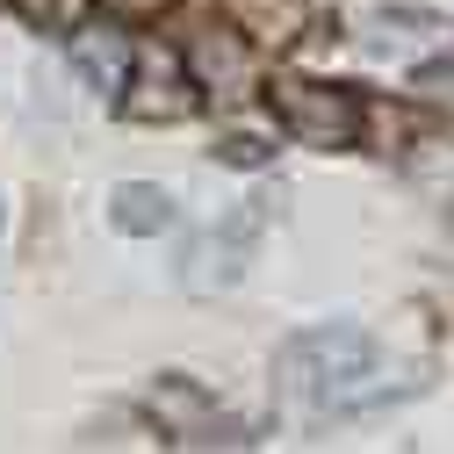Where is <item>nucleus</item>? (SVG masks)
Returning <instances> with one entry per match:
<instances>
[{
  "instance_id": "4",
  "label": "nucleus",
  "mask_w": 454,
  "mask_h": 454,
  "mask_svg": "<svg viewBox=\"0 0 454 454\" xmlns=\"http://www.w3.org/2000/svg\"><path fill=\"white\" fill-rule=\"evenodd\" d=\"M188 108H195V87H188L181 59H174V51H137V59H130V87H123V116H137V123H181Z\"/></svg>"
},
{
  "instance_id": "6",
  "label": "nucleus",
  "mask_w": 454,
  "mask_h": 454,
  "mask_svg": "<svg viewBox=\"0 0 454 454\" xmlns=\"http://www.w3.org/2000/svg\"><path fill=\"white\" fill-rule=\"evenodd\" d=\"M145 404H152V411H181L174 440H223V411L209 404V396H202L195 382H181V375L152 382V389H145Z\"/></svg>"
},
{
  "instance_id": "7",
  "label": "nucleus",
  "mask_w": 454,
  "mask_h": 454,
  "mask_svg": "<svg viewBox=\"0 0 454 454\" xmlns=\"http://www.w3.org/2000/svg\"><path fill=\"white\" fill-rule=\"evenodd\" d=\"M195 73H202V87L216 94V101H239L246 94V80H253V66H246V36L231 29V36H202L195 43Z\"/></svg>"
},
{
  "instance_id": "9",
  "label": "nucleus",
  "mask_w": 454,
  "mask_h": 454,
  "mask_svg": "<svg viewBox=\"0 0 454 454\" xmlns=\"http://www.w3.org/2000/svg\"><path fill=\"white\" fill-rule=\"evenodd\" d=\"M73 51H80V66H87V73H108V80L123 73V43L108 36V29H80V36H73Z\"/></svg>"
},
{
  "instance_id": "11",
  "label": "nucleus",
  "mask_w": 454,
  "mask_h": 454,
  "mask_svg": "<svg viewBox=\"0 0 454 454\" xmlns=\"http://www.w3.org/2000/svg\"><path fill=\"white\" fill-rule=\"evenodd\" d=\"M166 8H174V0H101V15H116V22H152Z\"/></svg>"
},
{
  "instance_id": "2",
  "label": "nucleus",
  "mask_w": 454,
  "mask_h": 454,
  "mask_svg": "<svg viewBox=\"0 0 454 454\" xmlns=\"http://www.w3.org/2000/svg\"><path fill=\"white\" fill-rule=\"evenodd\" d=\"M267 101H274V123L317 145V152H339V145H361V94L354 87H332V80H303V73H274L267 80Z\"/></svg>"
},
{
  "instance_id": "8",
  "label": "nucleus",
  "mask_w": 454,
  "mask_h": 454,
  "mask_svg": "<svg viewBox=\"0 0 454 454\" xmlns=\"http://www.w3.org/2000/svg\"><path fill=\"white\" fill-rule=\"evenodd\" d=\"M108 216H116V231H130V239H159L166 223H174V195L152 188V181H130V188H116Z\"/></svg>"
},
{
  "instance_id": "5",
  "label": "nucleus",
  "mask_w": 454,
  "mask_h": 454,
  "mask_svg": "<svg viewBox=\"0 0 454 454\" xmlns=\"http://www.w3.org/2000/svg\"><path fill=\"white\" fill-rule=\"evenodd\" d=\"M223 22L253 51H289L303 36V0H223Z\"/></svg>"
},
{
  "instance_id": "10",
  "label": "nucleus",
  "mask_w": 454,
  "mask_h": 454,
  "mask_svg": "<svg viewBox=\"0 0 454 454\" xmlns=\"http://www.w3.org/2000/svg\"><path fill=\"white\" fill-rule=\"evenodd\" d=\"M419 94H426L440 116L454 123V66H426V73H419Z\"/></svg>"
},
{
  "instance_id": "3",
  "label": "nucleus",
  "mask_w": 454,
  "mask_h": 454,
  "mask_svg": "<svg viewBox=\"0 0 454 454\" xmlns=\"http://www.w3.org/2000/svg\"><path fill=\"white\" fill-rule=\"evenodd\" d=\"M253 239H260V202H239L216 231H202V239L181 253V289H188V296H216L223 281H239Z\"/></svg>"
},
{
  "instance_id": "1",
  "label": "nucleus",
  "mask_w": 454,
  "mask_h": 454,
  "mask_svg": "<svg viewBox=\"0 0 454 454\" xmlns=\"http://www.w3.org/2000/svg\"><path fill=\"white\" fill-rule=\"evenodd\" d=\"M375 339L354 317H332L296 332L289 347L274 354V396L289 404L296 419H332V411H354L375 396Z\"/></svg>"
}]
</instances>
